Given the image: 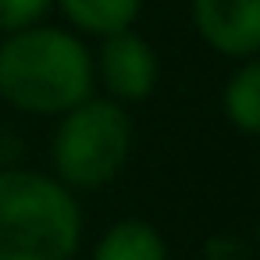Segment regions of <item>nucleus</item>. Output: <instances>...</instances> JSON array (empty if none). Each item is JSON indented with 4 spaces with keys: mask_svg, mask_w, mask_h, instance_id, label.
<instances>
[{
    "mask_svg": "<svg viewBox=\"0 0 260 260\" xmlns=\"http://www.w3.org/2000/svg\"><path fill=\"white\" fill-rule=\"evenodd\" d=\"M93 54L72 29L32 25L0 43V100L25 114L61 118L93 96Z\"/></svg>",
    "mask_w": 260,
    "mask_h": 260,
    "instance_id": "nucleus-1",
    "label": "nucleus"
},
{
    "mask_svg": "<svg viewBox=\"0 0 260 260\" xmlns=\"http://www.w3.org/2000/svg\"><path fill=\"white\" fill-rule=\"evenodd\" d=\"M82 242L75 192L29 168L0 171V260H72Z\"/></svg>",
    "mask_w": 260,
    "mask_h": 260,
    "instance_id": "nucleus-2",
    "label": "nucleus"
},
{
    "mask_svg": "<svg viewBox=\"0 0 260 260\" xmlns=\"http://www.w3.org/2000/svg\"><path fill=\"white\" fill-rule=\"evenodd\" d=\"M132 153V121L125 104L111 96H86L72 111L61 114L50 160L54 178L72 192H93L111 185Z\"/></svg>",
    "mask_w": 260,
    "mask_h": 260,
    "instance_id": "nucleus-3",
    "label": "nucleus"
},
{
    "mask_svg": "<svg viewBox=\"0 0 260 260\" xmlns=\"http://www.w3.org/2000/svg\"><path fill=\"white\" fill-rule=\"evenodd\" d=\"M93 75L100 79V86L107 89L111 100L139 104V100H146L157 89L160 64H157L153 47L136 29H125V32H114V36L100 40V54L93 61Z\"/></svg>",
    "mask_w": 260,
    "mask_h": 260,
    "instance_id": "nucleus-4",
    "label": "nucleus"
},
{
    "mask_svg": "<svg viewBox=\"0 0 260 260\" xmlns=\"http://www.w3.org/2000/svg\"><path fill=\"white\" fill-rule=\"evenodd\" d=\"M192 29L221 57H260V0H192Z\"/></svg>",
    "mask_w": 260,
    "mask_h": 260,
    "instance_id": "nucleus-5",
    "label": "nucleus"
},
{
    "mask_svg": "<svg viewBox=\"0 0 260 260\" xmlns=\"http://www.w3.org/2000/svg\"><path fill=\"white\" fill-rule=\"evenodd\" d=\"M54 4L75 32L96 40L132 29L143 15V0H54Z\"/></svg>",
    "mask_w": 260,
    "mask_h": 260,
    "instance_id": "nucleus-6",
    "label": "nucleus"
},
{
    "mask_svg": "<svg viewBox=\"0 0 260 260\" xmlns=\"http://www.w3.org/2000/svg\"><path fill=\"white\" fill-rule=\"evenodd\" d=\"M93 260H168V242L150 221L128 217L96 239Z\"/></svg>",
    "mask_w": 260,
    "mask_h": 260,
    "instance_id": "nucleus-7",
    "label": "nucleus"
},
{
    "mask_svg": "<svg viewBox=\"0 0 260 260\" xmlns=\"http://www.w3.org/2000/svg\"><path fill=\"white\" fill-rule=\"evenodd\" d=\"M221 111L228 125L242 136H260V57L242 61L221 93Z\"/></svg>",
    "mask_w": 260,
    "mask_h": 260,
    "instance_id": "nucleus-8",
    "label": "nucleus"
},
{
    "mask_svg": "<svg viewBox=\"0 0 260 260\" xmlns=\"http://www.w3.org/2000/svg\"><path fill=\"white\" fill-rule=\"evenodd\" d=\"M54 8V0H0V36L40 25Z\"/></svg>",
    "mask_w": 260,
    "mask_h": 260,
    "instance_id": "nucleus-9",
    "label": "nucleus"
},
{
    "mask_svg": "<svg viewBox=\"0 0 260 260\" xmlns=\"http://www.w3.org/2000/svg\"><path fill=\"white\" fill-rule=\"evenodd\" d=\"M256 239H260V228H256Z\"/></svg>",
    "mask_w": 260,
    "mask_h": 260,
    "instance_id": "nucleus-10",
    "label": "nucleus"
}]
</instances>
